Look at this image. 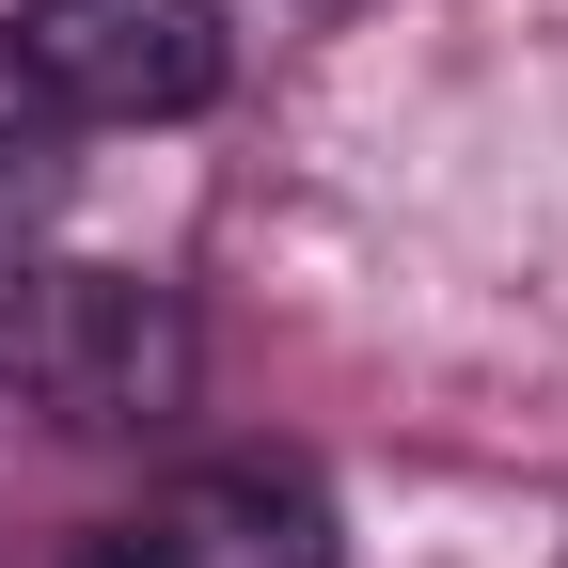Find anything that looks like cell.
Returning <instances> with one entry per match:
<instances>
[{
  "label": "cell",
  "mask_w": 568,
  "mask_h": 568,
  "mask_svg": "<svg viewBox=\"0 0 568 568\" xmlns=\"http://www.w3.org/2000/svg\"><path fill=\"white\" fill-rule=\"evenodd\" d=\"M0 364L48 426H174L190 410V316L142 268H17L0 284Z\"/></svg>",
  "instance_id": "6da1fadb"
},
{
  "label": "cell",
  "mask_w": 568,
  "mask_h": 568,
  "mask_svg": "<svg viewBox=\"0 0 568 568\" xmlns=\"http://www.w3.org/2000/svg\"><path fill=\"white\" fill-rule=\"evenodd\" d=\"M0 63L48 126H174L222 95V0H32Z\"/></svg>",
  "instance_id": "7a4b0ae2"
},
{
  "label": "cell",
  "mask_w": 568,
  "mask_h": 568,
  "mask_svg": "<svg viewBox=\"0 0 568 568\" xmlns=\"http://www.w3.org/2000/svg\"><path fill=\"white\" fill-rule=\"evenodd\" d=\"M142 568H332V489L301 458H205L126 521Z\"/></svg>",
  "instance_id": "3957f363"
},
{
  "label": "cell",
  "mask_w": 568,
  "mask_h": 568,
  "mask_svg": "<svg viewBox=\"0 0 568 568\" xmlns=\"http://www.w3.org/2000/svg\"><path fill=\"white\" fill-rule=\"evenodd\" d=\"M48 205H63V142H48V126H0V284L32 268Z\"/></svg>",
  "instance_id": "277c9868"
},
{
  "label": "cell",
  "mask_w": 568,
  "mask_h": 568,
  "mask_svg": "<svg viewBox=\"0 0 568 568\" xmlns=\"http://www.w3.org/2000/svg\"><path fill=\"white\" fill-rule=\"evenodd\" d=\"M80 568H142V552H126V537H95V552H80Z\"/></svg>",
  "instance_id": "5b68a950"
}]
</instances>
